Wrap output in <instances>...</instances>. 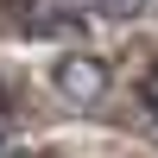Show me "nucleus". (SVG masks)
Instances as JSON below:
<instances>
[{
	"label": "nucleus",
	"mask_w": 158,
	"mask_h": 158,
	"mask_svg": "<svg viewBox=\"0 0 158 158\" xmlns=\"http://www.w3.org/2000/svg\"><path fill=\"white\" fill-rule=\"evenodd\" d=\"M0 158H19V152H13V146H0Z\"/></svg>",
	"instance_id": "f03ea898"
},
{
	"label": "nucleus",
	"mask_w": 158,
	"mask_h": 158,
	"mask_svg": "<svg viewBox=\"0 0 158 158\" xmlns=\"http://www.w3.org/2000/svg\"><path fill=\"white\" fill-rule=\"evenodd\" d=\"M139 101H146V108H152V120H158V63L146 70V82H139Z\"/></svg>",
	"instance_id": "f257e3e1"
},
{
	"label": "nucleus",
	"mask_w": 158,
	"mask_h": 158,
	"mask_svg": "<svg viewBox=\"0 0 158 158\" xmlns=\"http://www.w3.org/2000/svg\"><path fill=\"white\" fill-rule=\"evenodd\" d=\"M0 114H6V89H0Z\"/></svg>",
	"instance_id": "7ed1b4c3"
}]
</instances>
